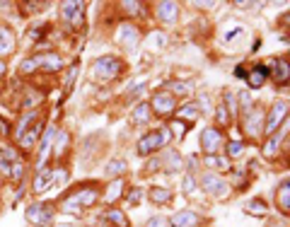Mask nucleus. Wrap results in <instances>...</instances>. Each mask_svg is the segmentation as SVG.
<instances>
[{"mask_svg":"<svg viewBox=\"0 0 290 227\" xmlns=\"http://www.w3.org/2000/svg\"><path fill=\"white\" fill-rule=\"evenodd\" d=\"M153 107H155V114L170 116L174 111V97H172V92H157L153 97Z\"/></svg>","mask_w":290,"mask_h":227,"instance_id":"obj_11","label":"nucleus"},{"mask_svg":"<svg viewBox=\"0 0 290 227\" xmlns=\"http://www.w3.org/2000/svg\"><path fill=\"white\" fill-rule=\"evenodd\" d=\"M150 201L157 203V205H164V203L172 201V191L170 189H160V186H155V189H150Z\"/></svg>","mask_w":290,"mask_h":227,"instance_id":"obj_25","label":"nucleus"},{"mask_svg":"<svg viewBox=\"0 0 290 227\" xmlns=\"http://www.w3.org/2000/svg\"><path fill=\"white\" fill-rule=\"evenodd\" d=\"M123 172H126V162H123V160L109 162V167L104 169V174H107V177H114V174H123Z\"/></svg>","mask_w":290,"mask_h":227,"instance_id":"obj_30","label":"nucleus"},{"mask_svg":"<svg viewBox=\"0 0 290 227\" xmlns=\"http://www.w3.org/2000/svg\"><path fill=\"white\" fill-rule=\"evenodd\" d=\"M184 189H187V194H194L196 191V186H194V179H191V174H187V179H184Z\"/></svg>","mask_w":290,"mask_h":227,"instance_id":"obj_40","label":"nucleus"},{"mask_svg":"<svg viewBox=\"0 0 290 227\" xmlns=\"http://www.w3.org/2000/svg\"><path fill=\"white\" fill-rule=\"evenodd\" d=\"M75 75H77V66H73V68H70L68 80H66V87H68V92H70V87H73V82H75Z\"/></svg>","mask_w":290,"mask_h":227,"instance_id":"obj_38","label":"nucleus"},{"mask_svg":"<svg viewBox=\"0 0 290 227\" xmlns=\"http://www.w3.org/2000/svg\"><path fill=\"white\" fill-rule=\"evenodd\" d=\"M51 181H53V172H51V169L44 167L42 172H39V177L34 179V186H32V191H34V194H44V191H46V189L51 186Z\"/></svg>","mask_w":290,"mask_h":227,"instance_id":"obj_21","label":"nucleus"},{"mask_svg":"<svg viewBox=\"0 0 290 227\" xmlns=\"http://www.w3.org/2000/svg\"><path fill=\"white\" fill-rule=\"evenodd\" d=\"M290 114V101H276L271 107V114H268V118H266V126L261 133L264 135H273L278 133V128L285 123V116Z\"/></svg>","mask_w":290,"mask_h":227,"instance_id":"obj_4","label":"nucleus"},{"mask_svg":"<svg viewBox=\"0 0 290 227\" xmlns=\"http://www.w3.org/2000/svg\"><path fill=\"white\" fill-rule=\"evenodd\" d=\"M63 17L73 27L82 29V25H85V5L82 3H63Z\"/></svg>","mask_w":290,"mask_h":227,"instance_id":"obj_10","label":"nucleus"},{"mask_svg":"<svg viewBox=\"0 0 290 227\" xmlns=\"http://www.w3.org/2000/svg\"><path fill=\"white\" fill-rule=\"evenodd\" d=\"M94 77L97 80H102V82H111L114 77L121 75V70H123V63L119 58H114V56H104V58H97L94 60Z\"/></svg>","mask_w":290,"mask_h":227,"instance_id":"obj_3","label":"nucleus"},{"mask_svg":"<svg viewBox=\"0 0 290 227\" xmlns=\"http://www.w3.org/2000/svg\"><path fill=\"white\" fill-rule=\"evenodd\" d=\"M3 75H5V60L0 58V77H3Z\"/></svg>","mask_w":290,"mask_h":227,"instance_id":"obj_44","label":"nucleus"},{"mask_svg":"<svg viewBox=\"0 0 290 227\" xmlns=\"http://www.w3.org/2000/svg\"><path fill=\"white\" fill-rule=\"evenodd\" d=\"M66 145H68V135H66V133H58V143H56V150L63 152V150H66Z\"/></svg>","mask_w":290,"mask_h":227,"instance_id":"obj_36","label":"nucleus"},{"mask_svg":"<svg viewBox=\"0 0 290 227\" xmlns=\"http://www.w3.org/2000/svg\"><path fill=\"white\" fill-rule=\"evenodd\" d=\"M15 49V34L5 25H0V56H8Z\"/></svg>","mask_w":290,"mask_h":227,"instance_id":"obj_17","label":"nucleus"},{"mask_svg":"<svg viewBox=\"0 0 290 227\" xmlns=\"http://www.w3.org/2000/svg\"><path fill=\"white\" fill-rule=\"evenodd\" d=\"M27 220L36 227H51L53 222V205L49 203H34L27 208Z\"/></svg>","mask_w":290,"mask_h":227,"instance_id":"obj_7","label":"nucleus"},{"mask_svg":"<svg viewBox=\"0 0 290 227\" xmlns=\"http://www.w3.org/2000/svg\"><path fill=\"white\" fill-rule=\"evenodd\" d=\"M201 186H203L205 194L215 196V198H225V196L230 194V186L225 184V179H222L220 174H215V172L201 174Z\"/></svg>","mask_w":290,"mask_h":227,"instance_id":"obj_6","label":"nucleus"},{"mask_svg":"<svg viewBox=\"0 0 290 227\" xmlns=\"http://www.w3.org/2000/svg\"><path fill=\"white\" fill-rule=\"evenodd\" d=\"M261 121H264V109L256 104L254 109H249L247 116H244V131H247L249 138H259L261 135Z\"/></svg>","mask_w":290,"mask_h":227,"instance_id":"obj_9","label":"nucleus"},{"mask_svg":"<svg viewBox=\"0 0 290 227\" xmlns=\"http://www.w3.org/2000/svg\"><path fill=\"white\" fill-rule=\"evenodd\" d=\"M126 8L131 15H138V8H140V5H138V3H126Z\"/></svg>","mask_w":290,"mask_h":227,"instance_id":"obj_43","label":"nucleus"},{"mask_svg":"<svg viewBox=\"0 0 290 227\" xmlns=\"http://www.w3.org/2000/svg\"><path fill=\"white\" fill-rule=\"evenodd\" d=\"M160 164H164V172H179L181 164H184V160H181L174 150H167L164 152V160L160 162Z\"/></svg>","mask_w":290,"mask_h":227,"instance_id":"obj_22","label":"nucleus"},{"mask_svg":"<svg viewBox=\"0 0 290 227\" xmlns=\"http://www.w3.org/2000/svg\"><path fill=\"white\" fill-rule=\"evenodd\" d=\"M172 87H174V92H177V94H181V92L187 94L189 90H191V87H189V82H174Z\"/></svg>","mask_w":290,"mask_h":227,"instance_id":"obj_37","label":"nucleus"},{"mask_svg":"<svg viewBox=\"0 0 290 227\" xmlns=\"http://www.w3.org/2000/svg\"><path fill=\"white\" fill-rule=\"evenodd\" d=\"M266 203L261 201V198H252V201L244 205V213H249V215H256V218H261V215H266Z\"/></svg>","mask_w":290,"mask_h":227,"instance_id":"obj_27","label":"nucleus"},{"mask_svg":"<svg viewBox=\"0 0 290 227\" xmlns=\"http://www.w3.org/2000/svg\"><path fill=\"white\" fill-rule=\"evenodd\" d=\"M145 227H167V220L164 218H153Z\"/></svg>","mask_w":290,"mask_h":227,"instance_id":"obj_39","label":"nucleus"},{"mask_svg":"<svg viewBox=\"0 0 290 227\" xmlns=\"http://www.w3.org/2000/svg\"><path fill=\"white\" fill-rule=\"evenodd\" d=\"M281 140H283V138H281L278 133H273V135H271V140H268V145L264 148V155H266V157H276V155H278Z\"/></svg>","mask_w":290,"mask_h":227,"instance_id":"obj_29","label":"nucleus"},{"mask_svg":"<svg viewBox=\"0 0 290 227\" xmlns=\"http://www.w3.org/2000/svg\"><path fill=\"white\" fill-rule=\"evenodd\" d=\"M273 80L276 82H288L290 80V63L285 58H273Z\"/></svg>","mask_w":290,"mask_h":227,"instance_id":"obj_18","label":"nucleus"},{"mask_svg":"<svg viewBox=\"0 0 290 227\" xmlns=\"http://www.w3.org/2000/svg\"><path fill=\"white\" fill-rule=\"evenodd\" d=\"M172 140V131L170 126L164 128H157V131H150L148 135L140 138V143H138V155H153L155 150H160L164 145Z\"/></svg>","mask_w":290,"mask_h":227,"instance_id":"obj_1","label":"nucleus"},{"mask_svg":"<svg viewBox=\"0 0 290 227\" xmlns=\"http://www.w3.org/2000/svg\"><path fill=\"white\" fill-rule=\"evenodd\" d=\"M148 49L150 51H160V49H164V42H167V36H164V32H153L148 39Z\"/></svg>","mask_w":290,"mask_h":227,"instance_id":"obj_28","label":"nucleus"},{"mask_svg":"<svg viewBox=\"0 0 290 227\" xmlns=\"http://www.w3.org/2000/svg\"><path fill=\"white\" fill-rule=\"evenodd\" d=\"M198 104H201V107H198V109L208 111V109H211V107H208V104H211V97H208V94H201V99H198Z\"/></svg>","mask_w":290,"mask_h":227,"instance_id":"obj_41","label":"nucleus"},{"mask_svg":"<svg viewBox=\"0 0 290 227\" xmlns=\"http://www.w3.org/2000/svg\"><path fill=\"white\" fill-rule=\"evenodd\" d=\"M215 116H218V123H220L222 128L230 126V114H227V107H218V111H215Z\"/></svg>","mask_w":290,"mask_h":227,"instance_id":"obj_34","label":"nucleus"},{"mask_svg":"<svg viewBox=\"0 0 290 227\" xmlns=\"http://www.w3.org/2000/svg\"><path fill=\"white\" fill-rule=\"evenodd\" d=\"M104 220H109L114 227H128V218L119 211V208H109V211L104 213Z\"/></svg>","mask_w":290,"mask_h":227,"instance_id":"obj_24","label":"nucleus"},{"mask_svg":"<svg viewBox=\"0 0 290 227\" xmlns=\"http://www.w3.org/2000/svg\"><path fill=\"white\" fill-rule=\"evenodd\" d=\"M242 152H244V145L239 143V140H230V143H227V155H230V157H239Z\"/></svg>","mask_w":290,"mask_h":227,"instance_id":"obj_35","label":"nucleus"},{"mask_svg":"<svg viewBox=\"0 0 290 227\" xmlns=\"http://www.w3.org/2000/svg\"><path fill=\"white\" fill-rule=\"evenodd\" d=\"M266 77H268V68L259 63V66H254L247 73V85L252 87V90H259V87L266 82Z\"/></svg>","mask_w":290,"mask_h":227,"instance_id":"obj_14","label":"nucleus"},{"mask_svg":"<svg viewBox=\"0 0 290 227\" xmlns=\"http://www.w3.org/2000/svg\"><path fill=\"white\" fill-rule=\"evenodd\" d=\"M138 198H140V189H136V191H131V196H128V203H131V205H136Z\"/></svg>","mask_w":290,"mask_h":227,"instance_id":"obj_42","label":"nucleus"},{"mask_svg":"<svg viewBox=\"0 0 290 227\" xmlns=\"http://www.w3.org/2000/svg\"><path fill=\"white\" fill-rule=\"evenodd\" d=\"M97 196H99V191H97V189H80L75 196L66 198L60 208H63L66 213H73V215H77L82 205H92V203L97 201Z\"/></svg>","mask_w":290,"mask_h":227,"instance_id":"obj_5","label":"nucleus"},{"mask_svg":"<svg viewBox=\"0 0 290 227\" xmlns=\"http://www.w3.org/2000/svg\"><path fill=\"white\" fill-rule=\"evenodd\" d=\"M237 36H244V27H232L230 32H225L222 34V42L225 44H232Z\"/></svg>","mask_w":290,"mask_h":227,"instance_id":"obj_33","label":"nucleus"},{"mask_svg":"<svg viewBox=\"0 0 290 227\" xmlns=\"http://www.w3.org/2000/svg\"><path fill=\"white\" fill-rule=\"evenodd\" d=\"M203 162L211 169H222V172H227V169H230V162H227V157H220V155H205Z\"/></svg>","mask_w":290,"mask_h":227,"instance_id":"obj_26","label":"nucleus"},{"mask_svg":"<svg viewBox=\"0 0 290 227\" xmlns=\"http://www.w3.org/2000/svg\"><path fill=\"white\" fill-rule=\"evenodd\" d=\"M157 15H160L164 25H174L177 17H179V5L177 3H160L157 5Z\"/></svg>","mask_w":290,"mask_h":227,"instance_id":"obj_15","label":"nucleus"},{"mask_svg":"<svg viewBox=\"0 0 290 227\" xmlns=\"http://www.w3.org/2000/svg\"><path fill=\"white\" fill-rule=\"evenodd\" d=\"M138 39H140V34H138L136 27H121L119 42L123 44L126 49H136V46H138Z\"/></svg>","mask_w":290,"mask_h":227,"instance_id":"obj_20","label":"nucleus"},{"mask_svg":"<svg viewBox=\"0 0 290 227\" xmlns=\"http://www.w3.org/2000/svg\"><path fill=\"white\" fill-rule=\"evenodd\" d=\"M53 133H56V128H49L46 133H42V143H39V164H36L39 169H44V164H46V157L51 155Z\"/></svg>","mask_w":290,"mask_h":227,"instance_id":"obj_12","label":"nucleus"},{"mask_svg":"<svg viewBox=\"0 0 290 227\" xmlns=\"http://www.w3.org/2000/svg\"><path fill=\"white\" fill-rule=\"evenodd\" d=\"M201 222V215L194 211H181L172 218V227H196Z\"/></svg>","mask_w":290,"mask_h":227,"instance_id":"obj_16","label":"nucleus"},{"mask_svg":"<svg viewBox=\"0 0 290 227\" xmlns=\"http://www.w3.org/2000/svg\"><path fill=\"white\" fill-rule=\"evenodd\" d=\"M222 140H225V135H222L220 128L215 126L203 128V133H201V150L205 155H218V150L222 148Z\"/></svg>","mask_w":290,"mask_h":227,"instance_id":"obj_8","label":"nucleus"},{"mask_svg":"<svg viewBox=\"0 0 290 227\" xmlns=\"http://www.w3.org/2000/svg\"><path fill=\"white\" fill-rule=\"evenodd\" d=\"M44 133V123H34V126L29 128V133H22L19 135V145H22V150H29V148H34L36 138Z\"/></svg>","mask_w":290,"mask_h":227,"instance_id":"obj_19","label":"nucleus"},{"mask_svg":"<svg viewBox=\"0 0 290 227\" xmlns=\"http://www.w3.org/2000/svg\"><path fill=\"white\" fill-rule=\"evenodd\" d=\"M148 118H150V107L143 101V104H138L136 109H133L131 121H133V126H145V123H148Z\"/></svg>","mask_w":290,"mask_h":227,"instance_id":"obj_23","label":"nucleus"},{"mask_svg":"<svg viewBox=\"0 0 290 227\" xmlns=\"http://www.w3.org/2000/svg\"><path fill=\"white\" fill-rule=\"evenodd\" d=\"M198 116V107L196 104H184L179 109V118H187V121H194Z\"/></svg>","mask_w":290,"mask_h":227,"instance_id":"obj_32","label":"nucleus"},{"mask_svg":"<svg viewBox=\"0 0 290 227\" xmlns=\"http://www.w3.org/2000/svg\"><path fill=\"white\" fill-rule=\"evenodd\" d=\"M121 191H123V181H121V179H116V181L109 186V191H107V203H114V201H116Z\"/></svg>","mask_w":290,"mask_h":227,"instance_id":"obj_31","label":"nucleus"},{"mask_svg":"<svg viewBox=\"0 0 290 227\" xmlns=\"http://www.w3.org/2000/svg\"><path fill=\"white\" fill-rule=\"evenodd\" d=\"M276 203H278V211L290 215V179L281 181V186L276 189Z\"/></svg>","mask_w":290,"mask_h":227,"instance_id":"obj_13","label":"nucleus"},{"mask_svg":"<svg viewBox=\"0 0 290 227\" xmlns=\"http://www.w3.org/2000/svg\"><path fill=\"white\" fill-rule=\"evenodd\" d=\"M36 68H42V70H46V73H56V70H60L63 68V58H60L58 53H42V56H34V58H27L22 60V73H34Z\"/></svg>","mask_w":290,"mask_h":227,"instance_id":"obj_2","label":"nucleus"}]
</instances>
